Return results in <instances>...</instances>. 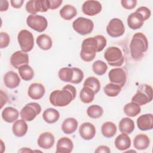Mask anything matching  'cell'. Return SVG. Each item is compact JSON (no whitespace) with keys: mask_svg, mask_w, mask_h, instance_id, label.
Returning a JSON list of instances; mask_svg holds the SVG:
<instances>
[{"mask_svg":"<svg viewBox=\"0 0 153 153\" xmlns=\"http://www.w3.org/2000/svg\"><path fill=\"white\" fill-rule=\"evenodd\" d=\"M60 117L59 112L54 108H48L42 114L44 120L48 124H53L58 121Z\"/></svg>","mask_w":153,"mask_h":153,"instance_id":"obj_28","label":"cell"},{"mask_svg":"<svg viewBox=\"0 0 153 153\" xmlns=\"http://www.w3.org/2000/svg\"><path fill=\"white\" fill-rule=\"evenodd\" d=\"M36 44L41 49L48 50L52 47V40L48 35L41 34L37 37Z\"/></svg>","mask_w":153,"mask_h":153,"instance_id":"obj_31","label":"cell"},{"mask_svg":"<svg viewBox=\"0 0 153 153\" xmlns=\"http://www.w3.org/2000/svg\"><path fill=\"white\" fill-rule=\"evenodd\" d=\"M10 42V38L8 34L6 32H1L0 33V47L1 48H6Z\"/></svg>","mask_w":153,"mask_h":153,"instance_id":"obj_41","label":"cell"},{"mask_svg":"<svg viewBox=\"0 0 153 153\" xmlns=\"http://www.w3.org/2000/svg\"><path fill=\"white\" fill-rule=\"evenodd\" d=\"M74 148V144L71 139L66 137L60 138L56 145V153H70Z\"/></svg>","mask_w":153,"mask_h":153,"instance_id":"obj_19","label":"cell"},{"mask_svg":"<svg viewBox=\"0 0 153 153\" xmlns=\"http://www.w3.org/2000/svg\"><path fill=\"white\" fill-rule=\"evenodd\" d=\"M79 133L84 140H89L94 137L96 134V128L90 123H84L79 126Z\"/></svg>","mask_w":153,"mask_h":153,"instance_id":"obj_15","label":"cell"},{"mask_svg":"<svg viewBox=\"0 0 153 153\" xmlns=\"http://www.w3.org/2000/svg\"><path fill=\"white\" fill-rule=\"evenodd\" d=\"M8 8V2L7 1H0V11H4Z\"/></svg>","mask_w":153,"mask_h":153,"instance_id":"obj_48","label":"cell"},{"mask_svg":"<svg viewBox=\"0 0 153 153\" xmlns=\"http://www.w3.org/2000/svg\"><path fill=\"white\" fill-rule=\"evenodd\" d=\"M102 4L97 1H86L82 6V11L85 15L94 16L102 11Z\"/></svg>","mask_w":153,"mask_h":153,"instance_id":"obj_13","label":"cell"},{"mask_svg":"<svg viewBox=\"0 0 153 153\" xmlns=\"http://www.w3.org/2000/svg\"><path fill=\"white\" fill-rule=\"evenodd\" d=\"M121 87L114 83H109L106 84L104 88V93L109 97H115L121 91Z\"/></svg>","mask_w":153,"mask_h":153,"instance_id":"obj_35","label":"cell"},{"mask_svg":"<svg viewBox=\"0 0 153 153\" xmlns=\"http://www.w3.org/2000/svg\"><path fill=\"white\" fill-rule=\"evenodd\" d=\"M12 130L16 136L23 137L27 131V124L23 119L16 120L12 126Z\"/></svg>","mask_w":153,"mask_h":153,"instance_id":"obj_24","label":"cell"},{"mask_svg":"<svg viewBox=\"0 0 153 153\" xmlns=\"http://www.w3.org/2000/svg\"><path fill=\"white\" fill-rule=\"evenodd\" d=\"M25 8L31 14H36L38 12H46L49 9L48 0L29 1L26 4Z\"/></svg>","mask_w":153,"mask_h":153,"instance_id":"obj_11","label":"cell"},{"mask_svg":"<svg viewBox=\"0 0 153 153\" xmlns=\"http://www.w3.org/2000/svg\"><path fill=\"white\" fill-rule=\"evenodd\" d=\"M115 146L120 151H124L131 146V139L126 133H122L115 140Z\"/></svg>","mask_w":153,"mask_h":153,"instance_id":"obj_22","label":"cell"},{"mask_svg":"<svg viewBox=\"0 0 153 153\" xmlns=\"http://www.w3.org/2000/svg\"><path fill=\"white\" fill-rule=\"evenodd\" d=\"M137 126L142 131L150 130L153 128V115L152 114H145L137 119Z\"/></svg>","mask_w":153,"mask_h":153,"instance_id":"obj_16","label":"cell"},{"mask_svg":"<svg viewBox=\"0 0 153 153\" xmlns=\"http://www.w3.org/2000/svg\"><path fill=\"white\" fill-rule=\"evenodd\" d=\"M141 111L140 106L133 102L127 103L124 107V112L130 117H134L140 114Z\"/></svg>","mask_w":153,"mask_h":153,"instance_id":"obj_33","label":"cell"},{"mask_svg":"<svg viewBox=\"0 0 153 153\" xmlns=\"http://www.w3.org/2000/svg\"><path fill=\"white\" fill-rule=\"evenodd\" d=\"M148 48V41L146 36L142 32L133 35L130 44L131 56L136 60H140Z\"/></svg>","mask_w":153,"mask_h":153,"instance_id":"obj_3","label":"cell"},{"mask_svg":"<svg viewBox=\"0 0 153 153\" xmlns=\"http://www.w3.org/2000/svg\"><path fill=\"white\" fill-rule=\"evenodd\" d=\"M24 2L23 0H11L10 1L11 5L15 8H20L23 5Z\"/></svg>","mask_w":153,"mask_h":153,"instance_id":"obj_45","label":"cell"},{"mask_svg":"<svg viewBox=\"0 0 153 153\" xmlns=\"http://www.w3.org/2000/svg\"><path fill=\"white\" fill-rule=\"evenodd\" d=\"M94 95L95 93L91 88L88 87H84L80 91L79 98L83 103H89L94 100Z\"/></svg>","mask_w":153,"mask_h":153,"instance_id":"obj_32","label":"cell"},{"mask_svg":"<svg viewBox=\"0 0 153 153\" xmlns=\"http://www.w3.org/2000/svg\"><path fill=\"white\" fill-rule=\"evenodd\" d=\"M74 74L72 79L71 82L73 84H79L80 83L84 78L83 72L78 68H72Z\"/></svg>","mask_w":153,"mask_h":153,"instance_id":"obj_40","label":"cell"},{"mask_svg":"<svg viewBox=\"0 0 153 153\" xmlns=\"http://www.w3.org/2000/svg\"><path fill=\"white\" fill-rule=\"evenodd\" d=\"M4 82L7 87L14 88L19 85L20 79L17 73L13 71H8L4 76Z\"/></svg>","mask_w":153,"mask_h":153,"instance_id":"obj_21","label":"cell"},{"mask_svg":"<svg viewBox=\"0 0 153 153\" xmlns=\"http://www.w3.org/2000/svg\"><path fill=\"white\" fill-rule=\"evenodd\" d=\"M143 23L144 20L142 16L137 11L131 13L127 17L128 26L133 30L140 29Z\"/></svg>","mask_w":153,"mask_h":153,"instance_id":"obj_20","label":"cell"},{"mask_svg":"<svg viewBox=\"0 0 153 153\" xmlns=\"http://www.w3.org/2000/svg\"><path fill=\"white\" fill-rule=\"evenodd\" d=\"M152 99V88L151 86L143 84L139 87L136 93L131 98V102L141 106L151 102Z\"/></svg>","mask_w":153,"mask_h":153,"instance_id":"obj_4","label":"cell"},{"mask_svg":"<svg viewBox=\"0 0 153 153\" xmlns=\"http://www.w3.org/2000/svg\"><path fill=\"white\" fill-rule=\"evenodd\" d=\"M76 92L75 87L67 84L62 90H56L51 93L49 97L50 102L54 106H66L75 99Z\"/></svg>","mask_w":153,"mask_h":153,"instance_id":"obj_2","label":"cell"},{"mask_svg":"<svg viewBox=\"0 0 153 153\" xmlns=\"http://www.w3.org/2000/svg\"><path fill=\"white\" fill-rule=\"evenodd\" d=\"M121 5L125 9L127 10H132L135 8L137 1L136 0H122L121 1Z\"/></svg>","mask_w":153,"mask_h":153,"instance_id":"obj_43","label":"cell"},{"mask_svg":"<svg viewBox=\"0 0 153 153\" xmlns=\"http://www.w3.org/2000/svg\"><path fill=\"white\" fill-rule=\"evenodd\" d=\"M104 58L108 63L112 66H121L124 60L121 50L117 47H109L104 53Z\"/></svg>","mask_w":153,"mask_h":153,"instance_id":"obj_5","label":"cell"},{"mask_svg":"<svg viewBox=\"0 0 153 153\" xmlns=\"http://www.w3.org/2000/svg\"><path fill=\"white\" fill-rule=\"evenodd\" d=\"M107 33L112 38L122 36L125 32V27L121 20L118 18L112 19L106 27Z\"/></svg>","mask_w":153,"mask_h":153,"instance_id":"obj_10","label":"cell"},{"mask_svg":"<svg viewBox=\"0 0 153 153\" xmlns=\"http://www.w3.org/2000/svg\"><path fill=\"white\" fill-rule=\"evenodd\" d=\"M150 144L149 137L145 134H137L133 140V146L138 150H144L148 148Z\"/></svg>","mask_w":153,"mask_h":153,"instance_id":"obj_23","label":"cell"},{"mask_svg":"<svg viewBox=\"0 0 153 153\" xmlns=\"http://www.w3.org/2000/svg\"><path fill=\"white\" fill-rule=\"evenodd\" d=\"M29 56L27 53L23 51L14 52L10 57V63L16 69H19L21 66L29 63Z\"/></svg>","mask_w":153,"mask_h":153,"instance_id":"obj_14","label":"cell"},{"mask_svg":"<svg viewBox=\"0 0 153 153\" xmlns=\"http://www.w3.org/2000/svg\"><path fill=\"white\" fill-rule=\"evenodd\" d=\"M110 82L119 85L123 87L127 81V76L125 71L121 68H117L111 69L108 73Z\"/></svg>","mask_w":153,"mask_h":153,"instance_id":"obj_12","label":"cell"},{"mask_svg":"<svg viewBox=\"0 0 153 153\" xmlns=\"http://www.w3.org/2000/svg\"><path fill=\"white\" fill-rule=\"evenodd\" d=\"M92 69L94 74L101 76L106 73L108 69V66L103 61L98 60L93 63L92 65Z\"/></svg>","mask_w":153,"mask_h":153,"instance_id":"obj_38","label":"cell"},{"mask_svg":"<svg viewBox=\"0 0 153 153\" xmlns=\"http://www.w3.org/2000/svg\"><path fill=\"white\" fill-rule=\"evenodd\" d=\"M106 44V39L101 35L85 39L81 44V58L85 62L92 61L95 58L96 53L102 51Z\"/></svg>","mask_w":153,"mask_h":153,"instance_id":"obj_1","label":"cell"},{"mask_svg":"<svg viewBox=\"0 0 153 153\" xmlns=\"http://www.w3.org/2000/svg\"><path fill=\"white\" fill-rule=\"evenodd\" d=\"M74 30L81 35L90 33L94 28V23L91 19L79 17L72 23Z\"/></svg>","mask_w":153,"mask_h":153,"instance_id":"obj_6","label":"cell"},{"mask_svg":"<svg viewBox=\"0 0 153 153\" xmlns=\"http://www.w3.org/2000/svg\"><path fill=\"white\" fill-rule=\"evenodd\" d=\"M95 152H106L109 153L111 152V150L107 146L101 145L97 148V149L94 151Z\"/></svg>","mask_w":153,"mask_h":153,"instance_id":"obj_46","label":"cell"},{"mask_svg":"<svg viewBox=\"0 0 153 153\" xmlns=\"http://www.w3.org/2000/svg\"><path fill=\"white\" fill-rule=\"evenodd\" d=\"M74 71L72 68H63L59 71V78L64 82H71L73 77Z\"/></svg>","mask_w":153,"mask_h":153,"instance_id":"obj_39","label":"cell"},{"mask_svg":"<svg viewBox=\"0 0 153 153\" xmlns=\"http://www.w3.org/2000/svg\"><path fill=\"white\" fill-rule=\"evenodd\" d=\"M60 17L66 20H70L76 16L77 10L76 8L70 4L65 5L60 10Z\"/></svg>","mask_w":153,"mask_h":153,"instance_id":"obj_29","label":"cell"},{"mask_svg":"<svg viewBox=\"0 0 153 153\" xmlns=\"http://www.w3.org/2000/svg\"><path fill=\"white\" fill-rule=\"evenodd\" d=\"M87 114L91 118L97 119L102 117L103 114V110L99 105H92L87 108Z\"/></svg>","mask_w":153,"mask_h":153,"instance_id":"obj_36","label":"cell"},{"mask_svg":"<svg viewBox=\"0 0 153 153\" xmlns=\"http://www.w3.org/2000/svg\"><path fill=\"white\" fill-rule=\"evenodd\" d=\"M84 87H88L91 88L95 94L97 93L100 89V83L99 80L94 76H90L87 78L84 82Z\"/></svg>","mask_w":153,"mask_h":153,"instance_id":"obj_37","label":"cell"},{"mask_svg":"<svg viewBox=\"0 0 153 153\" xmlns=\"http://www.w3.org/2000/svg\"><path fill=\"white\" fill-rule=\"evenodd\" d=\"M8 97L6 93H5L2 90H1V108L7 102Z\"/></svg>","mask_w":153,"mask_h":153,"instance_id":"obj_47","label":"cell"},{"mask_svg":"<svg viewBox=\"0 0 153 153\" xmlns=\"http://www.w3.org/2000/svg\"><path fill=\"white\" fill-rule=\"evenodd\" d=\"M45 92V87L42 84L35 82L30 85L27 94L32 99L39 100L44 96Z\"/></svg>","mask_w":153,"mask_h":153,"instance_id":"obj_17","label":"cell"},{"mask_svg":"<svg viewBox=\"0 0 153 153\" xmlns=\"http://www.w3.org/2000/svg\"><path fill=\"white\" fill-rule=\"evenodd\" d=\"M41 108L39 104L36 102H31L26 104L20 111V117L26 121H31L41 113Z\"/></svg>","mask_w":153,"mask_h":153,"instance_id":"obj_8","label":"cell"},{"mask_svg":"<svg viewBox=\"0 0 153 153\" xmlns=\"http://www.w3.org/2000/svg\"><path fill=\"white\" fill-rule=\"evenodd\" d=\"M19 113L17 109L11 106L5 108L2 112V118L3 120L9 123L16 121L19 117Z\"/></svg>","mask_w":153,"mask_h":153,"instance_id":"obj_25","label":"cell"},{"mask_svg":"<svg viewBox=\"0 0 153 153\" xmlns=\"http://www.w3.org/2000/svg\"><path fill=\"white\" fill-rule=\"evenodd\" d=\"M136 11L139 13L142 16L144 21L147 20L150 17L151 14L150 10L146 7H140L138 8Z\"/></svg>","mask_w":153,"mask_h":153,"instance_id":"obj_42","label":"cell"},{"mask_svg":"<svg viewBox=\"0 0 153 153\" xmlns=\"http://www.w3.org/2000/svg\"><path fill=\"white\" fill-rule=\"evenodd\" d=\"M18 71L20 77L25 81H30L34 76L33 70L28 64L21 66Z\"/></svg>","mask_w":153,"mask_h":153,"instance_id":"obj_34","label":"cell"},{"mask_svg":"<svg viewBox=\"0 0 153 153\" xmlns=\"http://www.w3.org/2000/svg\"><path fill=\"white\" fill-rule=\"evenodd\" d=\"M116 125L111 121H107L103 124L101 127V132L103 136L110 138L113 137L117 133Z\"/></svg>","mask_w":153,"mask_h":153,"instance_id":"obj_30","label":"cell"},{"mask_svg":"<svg viewBox=\"0 0 153 153\" xmlns=\"http://www.w3.org/2000/svg\"><path fill=\"white\" fill-rule=\"evenodd\" d=\"M19 44L24 52H29L32 50L34 45V38L32 33L26 29L20 30L17 35Z\"/></svg>","mask_w":153,"mask_h":153,"instance_id":"obj_7","label":"cell"},{"mask_svg":"<svg viewBox=\"0 0 153 153\" xmlns=\"http://www.w3.org/2000/svg\"><path fill=\"white\" fill-rule=\"evenodd\" d=\"M54 136L50 132H44L41 133L37 140L38 146L43 149H48L51 148L54 143Z\"/></svg>","mask_w":153,"mask_h":153,"instance_id":"obj_18","label":"cell"},{"mask_svg":"<svg viewBox=\"0 0 153 153\" xmlns=\"http://www.w3.org/2000/svg\"><path fill=\"white\" fill-rule=\"evenodd\" d=\"M62 2L63 1L62 0H48L49 9L55 10L59 8Z\"/></svg>","mask_w":153,"mask_h":153,"instance_id":"obj_44","label":"cell"},{"mask_svg":"<svg viewBox=\"0 0 153 153\" xmlns=\"http://www.w3.org/2000/svg\"><path fill=\"white\" fill-rule=\"evenodd\" d=\"M27 26L31 29L38 32H42L44 31L48 25L46 18L38 14H30L26 19Z\"/></svg>","mask_w":153,"mask_h":153,"instance_id":"obj_9","label":"cell"},{"mask_svg":"<svg viewBox=\"0 0 153 153\" xmlns=\"http://www.w3.org/2000/svg\"><path fill=\"white\" fill-rule=\"evenodd\" d=\"M78 123L74 118H68L65 119L62 125V130L65 134H72L74 133L78 127Z\"/></svg>","mask_w":153,"mask_h":153,"instance_id":"obj_26","label":"cell"},{"mask_svg":"<svg viewBox=\"0 0 153 153\" xmlns=\"http://www.w3.org/2000/svg\"><path fill=\"white\" fill-rule=\"evenodd\" d=\"M118 127L121 133L130 134L134 129V123L131 118L124 117L120 121Z\"/></svg>","mask_w":153,"mask_h":153,"instance_id":"obj_27","label":"cell"}]
</instances>
